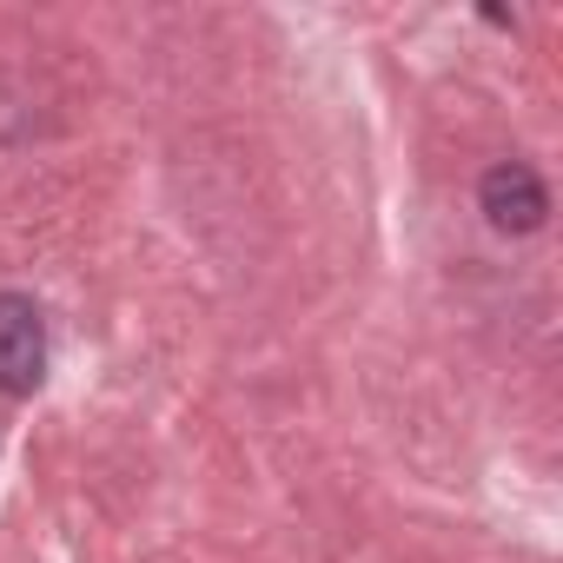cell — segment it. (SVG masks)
Listing matches in <instances>:
<instances>
[{
    "instance_id": "1",
    "label": "cell",
    "mask_w": 563,
    "mask_h": 563,
    "mask_svg": "<svg viewBox=\"0 0 563 563\" xmlns=\"http://www.w3.org/2000/svg\"><path fill=\"white\" fill-rule=\"evenodd\" d=\"M47 372V325H41V306L21 299V292H0V391L27 398Z\"/></svg>"
},
{
    "instance_id": "2",
    "label": "cell",
    "mask_w": 563,
    "mask_h": 563,
    "mask_svg": "<svg viewBox=\"0 0 563 563\" xmlns=\"http://www.w3.org/2000/svg\"><path fill=\"white\" fill-rule=\"evenodd\" d=\"M477 199H484V219H490L497 232H517V239L550 219V186H543L537 166H523V159L490 166L484 186H477Z\"/></svg>"
}]
</instances>
